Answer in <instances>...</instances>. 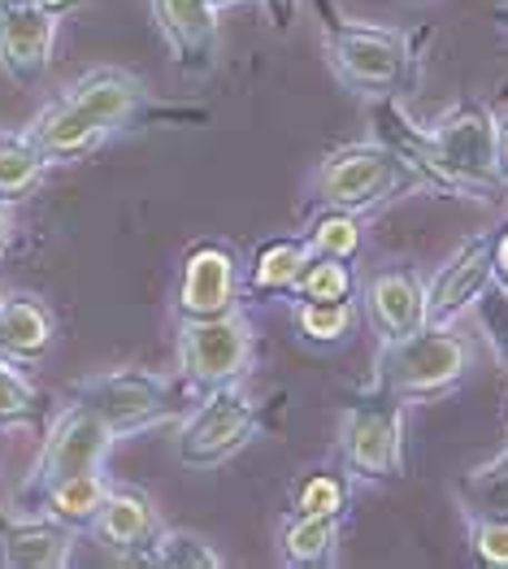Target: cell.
<instances>
[{
  "instance_id": "d6986e66",
  "label": "cell",
  "mask_w": 508,
  "mask_h": 569,
  "mask_svg": "<svg viewBox=\"0 0 508 569\" xmlns=\"http://www.w3.org/2000/svg\"><path fill=\"white\" fill-rule=\"evenodd\" d=\"M339 548V513H296L282 535L287 566H326Z\"/></svg>"
},
{
  "instance_id": "9c48e42d",
  "label": "cell",
  "mask_w": 508,
  "mask_h": 569,
  "mask_svg": "<svg viewBox=\"0 0 508 569\" xmlns=\"http://www.w3.org/2000/svg\"><path fill=\"white\" fill-rule=\"evenodd\" d=\"M257 430V409L235 387H213L179 430V461L187 470H213L235 457Z\"/></svg>"
},
{
  "instance_id": "4fadbf2b",
  "label": "cell",
  "mask_w": 508,
  "mask_h": 569,
  "mask_svg": "<svg viewBox=\"0 0 508 569\" xmlns=\"http://www.w3.org/2000/svg\"><path fill=\"white\" fill-rule=\"evenodd\" d=\"M239 300L235 257L222 243H196L179 279V313L183 318H222Z\"/></svg>"
},
{
  "instance_id": "603a6c76",
  "label": "cell",
  "mask_w": 508,
  "mask_h": 569,
  "mask_svg": "<svg viewBox=\"0 0 508 569\" xmlns=\"http://www.w3.org/2000/svg\"><path fill=\"white\" fill-rule=\"evenodd\" d=\"M309 257H313V252H309L305 239H270V243L257 252L252 283L266 287V291H291Z\"/></svg>"
},
{
  "instance_id": "5b68a950",
  "label": "cell",
  "mask_w": 508,
  "mask_h": 569,
  "mask_svg": "<svg viewBox=\"0 0 508 569\" xmlns=\"http://www.w3.org/2000/svg\"><path fill=\"white\" fill-rule=\"evenodd\" d=\"M414 174L409 166L387 152L382 143H343L335 148L322 161V174H318V196L326 200V209H348V213H361L370 204L391 200L400 188H409Z\"/></svg>"
},
{
  "instance_id": "83f0119b",
  "label": "cell",
  "mask_w": 508,
  "mask_h": 569,
  "mask_svg": "<svg viewBox=\"0 0 508 569\" xmlns=\"http://www.w3.org/2000/svg\"><path fill=\"white\" fill-rule=\"evenodd\" d=\"M474 313H478V331L487 339V348L508 370V287L500 279H491L487 291L474 300Z\"/></svg>"
},
{
  "instance_id": "44dd1931",
  "label": "cell",
  "mask_w": 508,
  "mask_h": 569,
  "mask_svg": "<svg viewBox=\"0 0 508 569\" xmlns=\"http://www.w3.org/2000/svg\"><path fill=\"white\" fill-rule=\"evenodd\" d=\"M104 496H109V482H104L100 470H92V475H74L66 478V482H57L44 496V505L57 522L92 526V518L100 513V505H104Z\"/></svg>"
},
{
  "instance_id": "4316f807",
  "label": "cell",
  "mask_w": 508,
  "mask_h": 569,
  "mask_svg": "<svg viewBox=\"0 0 508 569\" xmlns=\"http://www.w3.org/2000/svg\"><path fill=\"white\" fill-rule=\"evenodd\" d=\"M309 252H318V257H343V261H352V252L361 248V231H357V218L348 213V209H326L322 218L309 227Z\"/></svg>"
},
{
  "instance_id": "7a4b0ae2",
  "label": "cell",
  "mask_w": 508,
  "mask_h": 569,
  "mask_svg": "<svg viewBox=\"0 0 508 569\" xmlns=\"http://www.w3.org/2000/svg\"><path fill=\"white\" fill-rule=\"evenodd\" d=\"M469 370V339L452 327H417L400 339H382L373 361V387L396 400H430L444 396Z\"/></svg>"
},
{
  "instance_id": "8992f818",
  "label": "cell",
  "mask_w": 508,
  "mask_h": 569,
  "mask_svg": "<svg viewBox=\"0 0 508 569\" xmlns=\"http://www.w3.org/2000/svg\"><path fill=\"white\" fill-rule=\"evenodd\" d=\"M322 36L326 52H330V66L352 88L396 96V88L409 79V48H405L400 36L378 31V27H357V22L339 18V13L335 18L322 13Z\"/></svg>"
},
{
  "instance_id": "836d02e7",
  "label": "cell",
  "mask_w": 508,
  "mask_h": 569,
  "mask_svg": "<svg viewBox=\"0 0 508 569\" xmlns=\"http://www.w3.org/2000/svg\"><path fill=\"white\" fill-rule=\"evenodd\" d=\"M496 27H500V36H508V0L496 4Z\"/></svg>"
},
{
  "instance_id": "30bf717a",
  "label": "cell",
  "mask_w": 508,
  "mask_h": 569,
  "mask_svg": "<svg viewBox=\"0 0 508 569\" xmlns=\"http://www.w3.org/2000/svg\"><path fill=\"white\" fill-rule=\"evenodd\" d=\"M496 279V231L461 243L426 283V322L430 327H452L465 309L487 291Z\"/></svg>"
},
{
  "instance_id": "e0dca14e",
  "label": "cell",
  "mask_w": 508,
  "mask_h": 569,
  "mask_svg": "<svg viewBox=\"0 0 508 569\" xmlns=\"http://www.w3.org/2000/svg\"><path fill=\"white\" fill-rule=\"evenodd\" d=\"M74 552L70 522H22L0 530V566L13 569H61Z\"/></svg>"
},
{
  "instance_id": "e575fe53",
  "label": "cell",
  "mask_w": 508,
  "mask_h": 569,
  "mask_svg": "<svg viewBox=\"0 0 508 569\" xmlns=\"http://www.w3.org/2000/svg\"><path fill=\"white\" fill-rule=\"evenodd\" d=\"M0 4H57V9H61L66 0H0Z\"/></svg>"
},
{
  "instance_id": "ba28073f",
  "label": "cell",
  "mask_w": 508,
  "mask_h": 569,
  "mask_svg": "<svg viewBox=\"0 0 508 569\" xmlns=\"http://www.w3.org/2000/svg\"><path fill=\"white\" fill-rule=\"evenodd\" d=\"M252 361V331L239 309L222 318H183L179 327V370L191 387H231Z\"/></svg>"
},
{
  "instance_id": "484cf974",
  "label": "cell",
  "mask_w": 508,
  "mask_h": 569,
  "mask_svg": "<svg viewBox=\"0 0 508 569\" xmlns=\"http://www.w3.org/2000/svg\"><path fill=\"white\" fill-rule=\"evenodd\" d=\"M352 287H357V279H352V266L343 257H318L313 252L291 291L300 300H352Z\"/></svg>"
},
{
  "instance_id": "ac0fdd59",
  "label": "cell",
  "mask_w": 508,
  "mask_h": 569,
  "mask_svg": "<svg viewBox=\"0 0 508 569\" xmlns=\"http://www.w3.org/2000/svg\"><path fill=\"white\" fill-rule=\"evenodd\" d=\"M52 343V318H48L44 305L27 300V296H13V300H0V348L4 352H18V357H36Z\"/></svg>"
},
{
  "instance_id": "d4e9b609",
  "label": "cell",
  "mask_w": 508,
  "mask_h": 569,
  "mask_svg": "<svg viewBox=\"0 0 508 569\" xmlns=\"http://www.w3.org/2000/svg\"><path fill=\"white\" fill-rule=\"evenodd\" d=\"M143 557L166 569H222V557L191 530H161Z\"/></svg>"
},
{
  "instance_id": "4dcf8cb0",
  "label": "cell",
  "mask_w": 508,
  "mask_h": 569,
  "mask_svg": "<svg viewBox=\"0 0 508 569\" xmlns=\"http://www.w3.org/2000/svg\"><path fill=\"white\" fill-rule=\"evenodd\" d=\"M469 539L482 566H508V518H469Z\"/></svg>"
},
{
  "instance_id": "d6a6232c",
  "label": "cell",
  "mask_w": 508,
  "mask_h": 569,
  "mask_svg": "<svg viewBox=\"0 0 508 569\" xmlns=\"http://www.w3.org/2000/svg\"><path fill=\"white\" fill-rule=\"evenodd\" d=\"M496 279L508 287V227L496 231Z\"/></svg>"
},
{
  "instance_id": "8fae6325",
  "label": "cell",
  "mask_w": 508,
  "mask_h": 569,
  "mask_svg": "<svg viewBox=\"0 0 508 569\" xmlns=\"http://www.w3.org/2000/svg\"><path fill=\"white\" fill-rule=\"evenodd\" d=\"M61 9L57 4H0V66L18 83H36L52 61Z\"/></svg>"
},
{
  "instance_id": "f546056e",
  "label": "cell",
  "mask_w": 508,
  "mask_h": 569,
  "mask_svg": "<svg viewBox=\"0 0 508 569\" xmlns=\"http://www.w3.org/2000/svg\"><path fill=\"white\" fill-rule=\"evenodd\" d=\"M36 413V391L13 366L0 361V422H27Z\"/></svg>"
},
{
  "instance_id": "6da1fadb",
  "label": "cell",
  "mask_w": 508,
  "mask_h": 569,
  "mask_svg": "<svg viewBox=\"0 0 508 569\" xmlns=\"http://www.w3.org/2000/svg\"><path fill=\"white\" fill-rule=\"evenodd\" d=\"M143 109V83L127 70H92L83 74L57 104H48L44 113L22 131L27 140L52 157H74L88 152L104 140L109 131L127 127Z\"/></svg>"
},
{
  "instance_id": "2e32d148",
  "label": "cell",
  "mask_w": 508,
  "mask_h": 569,
  "mask_svg": "<svg viewBox=\"0 0 508 569\" xmlns=\"http://www.w3.org/2000/svg\"><path fill=\"white\" fill-rule=\"evenodd\" d=\"M370 313L382 339H400V335L426 327V283L414 270H382L370 283Z\"/></svg>"
},
{
  "instance_id": "1f68e13d",
  "label": "cell",
  "mask_w": 508,
  "mask_h": 569,
  "mask_svg": "<svg viewBox=\"0 0 508 569\" xmlns=\"http://www.w3.org/2000/svg\"><path fill=\"white\" fill-rule=\"evenodd\" d=\"M496 170H500V179L508 183V118L496 122Z\"/></svg>"
},
{
  "instance_id": "f1b7e54d",
  "label": "cell",
  "mask_w": 508,
  "mask_h": 569,
  "mask_svg": "<svg viewBox=\"0 0 508 569\" xmlns=\"http://www.w3.org/2000/svg\"><path fill=\"white\" fill-rule=\"evenodd\" d=\"M343 505H348L343 475L318 470V475H305L296 482V513H343Z\"/></svg>"
},
{
  "instance_id": "5bb4252c",
  "label": "cell",
  "mask_w": 508,
  "mask_h": 569,
  "mask_svg": "<svg viewBox=\"0 0 508 569\" xmlns=\"http://www.w3.org/2000/svg\"><path fill=\"white\" fill-rule=\"evenodd\" d=\"M152 13H157V27L183 70L191 74L213 70V61H218V18L213 13L218 9L209 0H152Z\"/></svg>"
},
{
  "instance_id": "7402d4cb",
  "label": "cell",
  "mask_w": 508,
  "mask_h": 569,
  "mask_svg": "<svg viewBox=\"0 0 508 569\" xmlns=\"http://www.w3.org/2000/svg\"><path fill=\"white\" fill-rule=\"evenodd\" d=\"M352 322H357L352 300H296V331L318 348L343 343L352 335Z\"/></svg>"
},
{
  "instance_id": "8d00e7d4",
  "label": "cell",
  "mask_w": 508,
  "mask_h": 569,
  "mask_svg": "<svg viewBox=\"0 0 508 569\" xmlns=\"http://www.w3.org/2000/svg\"><path fill=\"white\" fill-rule=\"evenodd\" d=\"M505 422H508V400H505Z\"/></svg>"
},
{
  "instance_id": "9a60e30c",
  "label": "cell",
  "mask_w": 508,
  "mask_h": 569,
  "mask_svg": "<svg viewBox=\"0 0 508 569\" xmlns=\"http://www.w3.org/2000/svg\"><path fill=\"white\" fill-rule=\"evenodd\" d=\"M92 530L104 548L136 557V552H148V543L161 535V522H157V509H152V500L143 491L109 482V496H104L100 513L92 518Z\"/></svg>"
},
{
  "instance_id": "ffe728a7",
  "label": "cell",
  "mask_w": 508,
  "mask_h": 569,
  "mask_svg": "<svg viewBox=\"0 0 508 569\" xmlns=\"http://www.w3.org/2000/svg\"><path fill=\"white\" fill-rule=\"evenodd\" d=\"M469 518H508V448L457 482Z\"/></svg>"
},
{
  "instance_id": "3957f363",
  "label": "cell",
  "mask_w": 508,
  "mask_h": 569,
  "mask_svg": "<svg viewBox=\"0 0 508 569\" xmlns=\"http://www.w3.org/2000/svg\"><path fill=\"white\" fill-rule=\"evenodd\" d=\"M439 161L452 179L457 196H500L508 188L496 170V118L487 104L478 100H461L452 113H444V122L430 131Z\"/></svg>"
},
{
  "instance_id": "277c9868",
  "label": "cell",
  "mask_w": 508,
  "mask_h": 569,
  "mask_svg": "<svg viewBox=\"0 0 508 569\" xmlns=\"http://www.w3.org/2000/svg\"><path fill=\"white\" fill-rule=\"evenodd\" d=\"M343 470L357 478H396L405 470V400L373 387L370 400L348 405L339 427Z\"/></svg>"
},
{
  "instance_id": "7c38bea8",
  "label": "cell",
  "mask_w": 508,
  "mask_h": 569,
  "mask_svg": "<svg viewBox=\"0 0 508 569\" xmlns=\"http://www.w3.org/2000/svg\"><path fill=\"white\" fill-rule=\"evenodd\" d=\"M79 400L92 405L96 413L118 430H136L152 418H161L166 409V382L148 370H113V375H100L79 387Z\"/></svg>"
},
{
  "instance_id": "cb8c5ba5",
  "label": "cell",
  "mask_w": 508,
  "mask_h": 569,
  "mask_svg": "<svg viewBox=\"0 0 508 569\" xmlns=\"http://www.w3.org/2000/svg\"><path fill=\"white\" fill-rule=\"evenodd\" d=\"M44 161L48 157L27 140V136H18V140H0V200H18V196H27V191L40 183Z\"/></svg>"
},
{
  "instance_id": "d590c367",
  "label": "cell",
  "mask_w": 508,
  "mask_h": 569,
  "mask_svg": "<svg viewBox=\"0 0 508 569\" xmlns=\"http://www.w3.org/2000/svg\"><path fill=\"white\" fill-rule=\"evenodd\" d=\"M213 9H227V4H243V0H209Z\"/></svg>"
},
{
  "instance_id": "52a82bcc",
  "label": "cell",
  "mask_w": 508,
  "mask_h": 569,
  "mask_svg": "<svg viewBox=\"0 0 508 569\" xmlns=\"http://www.w3.org/2000/svg\"><path fill=\"white\" fill-rule=\"evenodd\" d=\"M113 439H118V430L109 427L92 405H83V400L70 405L52 422V430H48L44 448L36 457V470L27 478V496H48L66 478L100 470L104 457H109V448H113Z\"/></svg>"
}]
</instances>
